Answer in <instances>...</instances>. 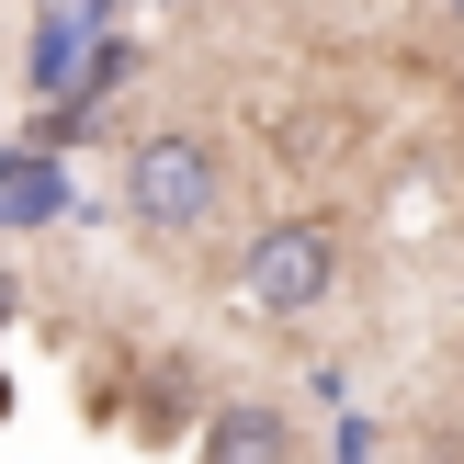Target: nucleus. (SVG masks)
I'll list each match as a JSON object with an SVG mask.
<instances>
[{"label": "nucleus", "instance_id": "obj_6", "mask_svg": "<svg viewBox=\"0 0 464 464\" xmlns=\"http://www.w3.org/2000/svg\"><path fill=\"white\" fill-rule=\"evenodd\" d=\"M57 216V170H34V181H0V227H45Z\"/></svg>", "mask_w": 464, "mask_h": 464}, {"label": "nucleus", "instance_id": "obj_9", "mask_svg": "<svg viewBox=\"0 0 464 464\" xmlns=\"http://www.w3.org/2000/svg\"><path fill=\"white\" fill-rule=\"evenodd\" d=\"M0 408H12V385H0Z\"/></svg>", "mask_w": 464, "mask_h": 464}, {"label": "nucleus", "instance_id": "obj_3", "mask_svg": "<svg viewBox=\"0 0 464 464\" xmlns=\"http://www.w3.org/2000/svg\"><path fill=\"white\" fill-rule=\"evenodd\" d=\"M80 68H91V23L34 12V34H23V91H45V102H80Z\"/></svg>", "mask_w": 464, "mask_h": 464}, {"label": "nucleus", "instance_id": "obj_7", "mask_svg": "<svg viewBox=\"0 0 464 464\" xmlns=\"http://www.w3.org/2000/svg\"><path fill=\"white\" fill-rule=\"evenodd\" d=\"M0 317H12V284H0Z\"/></svg>", "mask_w": 464, "mask_h": 464}, {"label": "nucleus", "instance_id": "obj_4", "mask_svg": "<svg viewBox=\"0 0 464 464\" xmlns=\"http://www.w3.org/2000/svg\"><path fill=\"white\" fill-rule=\"evenodd\" d=\"M204 464H295V420L284 408H216Z\"/></svg>", "mask_w": 464, "mask_h": 464}, {"label": "nucleus", "instance_id": "obj_1", "mask_svg": "<svg viewBox=\"0 0 464 464\" xmlns=\"http://www.w3.org/2000/svg\"><path fill=\"white\" fill-rule=\"evenodd\" d=\"M216 204H227L216 136H193V125L136 136V159H125V216L148 227V238H193V227H216Z\"/></svg>", "mask_w": 464, "mask_h": 464}, {"label": "nucleus", "instance_id": "obj_8", "mask_svg": "<svg viewBox=\"0 0 464 464\" xmlns=\"http://www.w3.org/2000/svg\"><path fill=\"white\" fill-rule=\"evenodd\" d=\"M442 12H453V23H464V0H442Z\"/></svg>", "mask_w": 464, "mask_h": 464}, {"label": "nucleus", "instance_id": "obj_2", "mask_svg": "<svg viewBox=\"0 0 464 464\" xmlns=\"http://www.w3.org/2000/svg\"><path fill=\"white\" fill-rule=\"evenodd\" d=\"M238 284H249V306H261V317H306L317 295L340 284V238H329L317 216H272L261 238H249Z\"/></svg>", "mask_w": 464, "mask_h": 464}, {"label": "nucleus", "instance_id": "obj_5", "mask_svg": "<svg viewBox=\"0 0 464 464\" xmlns=\"http://www.w3.org/2000/svg\"><path fill=\"white\" fill-rule=\"evenodd\" d=\"M136 68H148V45H136V34H91V68H80V102H102V91H125Z\"/></svg>", "mask_w": 464, "mask_h": 464}]
</instances>
